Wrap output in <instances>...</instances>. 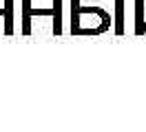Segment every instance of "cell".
I'll return each instance as SVG.
<instances>
[{
	"instance_id": "obj_1",
	"label": "cell",
	"mask_w": 146,
	"mask_h": 132,
	"mask_svg": "<svg viewBox=\"0 0 146 132\" xmlns=\"http://www.w3.org/2000/svg\"><path fill=\"white\" fill-rule=\"evenodd\" d=\"M111 18L102 9L93 7H73V33H102L104 29H109Z\"/></svg>"
}]
</instances>
